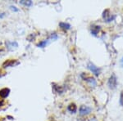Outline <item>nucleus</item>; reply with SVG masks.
I'll list each match as a JSON object with an SVG mask.
<instances>
[{
  "mask_svg": "<svg viewBox=\"0 0 123 121\" xmlns=\"http://www.w3.org/2000/svg\"><path fill=\"white\" fill-rule=\"evenodd\" d=\"M87 65H88L89 70H90L94 75H96V76H98V75H100V70L96 66V65H94V64H93L92 62H89Z\"/></svg>",
  "mask_w": 123,
  "mask_h": 121,
  "instance_id": "nucleus-2",
  "label": "nucleus"
},
{
  "mask_svg": "<svg viewBox=\"0 0 123 121\" xmlns=\"http://www.w3.org/2000/svg\"><path fill=\"white\" fill-rule=\"evenodd\" d=\"M117 79L116 75L114 74H112L110 76V78L108 79V88L112 90H113L117 88Z\"/></svg>",
  "mask_w": 123,
  "mask_h": 121,
  "instance_id": "nucleus-1",
  "label": "nucleus"
},
{
  "mask_svg": "<svg viewBox=\"0 0 123 121\" xmlns=\"http://www.w3.org/2000/svg\"><path fill=\"white\" fill-rule=\"evenodd\" d=\"M46 41H43V42H41L40 43H39V44H38V46L39 47H44L45 46V44H46Z\"/></svg>",
  "mask_w": 123,
  "mask_h": 121,
  "instance_id": "nucleus-11",
  "label": "nucleus"
},
{
  "mask_svg": "<svg viewBox=\"0 0 123 121\" xmlns=\"http://www.w3.org/2000/svg\"><path fill=\"white\" fill-rule=\"evenodd\" d=\"M77 121H85V119H82V118H80V119H78V120Z\"/></svg>",
  "mask_w": 123,
  "mask_h": 121,
  "instance_id": "nucleus-14",
  "label": "nucleus"
},
{
  "mask_svg": "<svg viewBox=\"0 0 123 121\" xmlns=\"http://www.w3.org/2000/svg\"><path fill=\"white\" fill-rule=\"evenodd\" d=\"M120 104H121V106H123V92H121V96H120Z\"/></svg>",
  "mask_w": 123,
  "mask_h": 121,
  "instance_id": "nucleus-10",
  "label": "nucleus"
},
{
  "mask_svg": "<svg viewBox=\"0 0 123 121\" xmlns=\"http://www.w3.org/2000/svg\"><path fill=\"white\" fill-rule=\"evenodd\" d=\"M12 7V10H14V11H18V9L15 8L16 7Z\"/></svg>",
  "mask_w": 123,
  "mask_h": 121,
  "instance_id": "nucleus-15",
  "label": "nucleus"
},
{
  "mask_svg": "<svg viewBox=\"0 0 123 121\" xmlns=\"http://www.w3.org/2000/svg\"><path fill=\"white\" fill-rule=\"evenodd\" d=\"M99 29H100V26H98V25H92L91 26V33L94 35H96L98 33Z\"/></svg>",
  "mask_w": 123,
  "mask_h": 121,
  "instance_id": "nucleus-5",
  "label": "nucleus"
},
{
  "mask_svg": "<svg viewBox=\"0 0 123 121\" xmlns=\"http://www.w3.org/2000/svg\"><path fill=\"white\" fill-rule=\"evenodd\" d=\"M85 80H86L87 82L90 84L91 86H96L97 82L94 78H88V79H85Z\"/></svg>",
  "mask_w": 123,
  "mask_h": 121,
  "instance_id": "nucleus-7",
  "label": "nucleus"
},
{
  "mask_svg": "<svg viewBox=\"0 0 123 121\" xmlns=\"http://www.w3.org/2000/svg\"><path fill=\"white\" fill-rule=\"evenodd\" d=\"M67 109H68V110L71 113H76L77 108H76V106L75 104H70L67 107Z\"/></svg>",
  "mask_w": 123,
  "mask_h": 121,
  "instance_id": "nucleus-6",
  "label": "nucleus"
},
{
  "mask_svg": "<svg viewBox=\"0 0 123 121\" xmlns=\"http://www.w3.org/2000/svg\"><path fill=\"white\" fill-rule=\"evenodd\" d=\"M121 65L122 66V68H123V57L122 59H121Z\"/></svg>",
  "mask_w": 123,
  "mask_h": 121,
  "instance_id": "nucleus-13",
  "label": "nucleus"
},
{
  "mask_svg": "<svg viewBox=\"0 0 123 121\" xmlns=\"http://www.w3.org/2000/svg\"><path fill=\"white\" fill-rule=\"evenodd\" d=\"M92 109L87 106H81L80 107V115H87L91 112Z\"/></svg>",
  "mask_w": 123,
  "mask_h": 121,
  "instance_id": "nucleus-3",
  "label": "nucleus"
},
{
  "mask_svg": "<svg viewBox=\"0 0 123 121\" xmlns=\"http://www.w3.org/2000/svg\"><path fill=\"white\" fill-rule=\"evenodd\" d=\"M88 121H97V120L95 119V117H93V118H90Z\"/></svg>",
  "mask_w": 123,
  "mask_h": 121,
  "instance_id": "nucleus-12",
  "label": "nucleus"
},
{
  "mask_svg": "<svg viewBox=\"0 0 123 121\" xmlns=\"http://www.w3.org/2000/svg\"><path fill=\"white\" fill-rule=\"evenodd\" d=\"M21 3L25 6H31L32 4V2L31 1H21Z\"/></svg>",
  "mask_w": 123,
  "mask_h": 121,
  "instance_id": "nucleus-9",
  "label": "nucleus"
},
{
  "mask_svg": "<svg viewBox=\"0 0 123 121\" xmlns=\"http://www.w3.org/2000/svg\"><path fill=\"white\" fill-rule=\"evenodd\" d=\"M103 17L105 20L106 22H109V21H112V20L115 19V16H112L109 14V10H105L104 12V14H103Z\"/></svg>",
  "mask_w": 123,
  "mask_h": 121,
  "instance_id": "nucleus-4",
  "label": "nucleus"
},
{
  "mask_svg": "<svg viewBox=\"0 0 123 121\" xmlns=\"http://www.w3.org/2000/svg\"><path fill=\"white\" fill-rule=\"evenodd\" d=\"M59 25H60L61 28H62L64 29H69L71 28L70 24L66 23V22H60V23H59Z\"/></svg>",
  "mask_w": 123,
  "mask_h": 121,
  "instance_id": "nucleus-8",
  "label": "nucleus"
}]
</instances>
